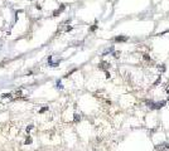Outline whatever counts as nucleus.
<instances>
[{
  "instance_id": "nucleus-1",
  "label": "nucleus",
  "mask_w": 169,
  "mask_h": 151,
  "mask_svg": "<svg viewBox=\"0 0 169 151\" xmlns=\"http://www.w3.org/2000/svg\"><path fill=\"white\" fill-rule=\"evenodd\" d=\"M168 149H169V144L168 142H163V144H159V145L155 146V150H158V151H165Z\"/></svg>"
},
{
  "instance_id": "nucleus-2",
  "label": "nucleus",
  "mask_w": 169,
  "mask_h": 151,
  "mask_svg": "<svg viewBox=\"0 0 169 151\" xmlns=\"http://www.w3.org/2000/svg\"><path fill=\"white\" fill-rule=\"evenodd\" d=\"M126 40H129L127 35H119V37L115 38V42H117V43H122V42H126Z\"/></svg>"
},
{
  "instance_id": "nucleus-3",
  "label": "nucleus",
  "mask_w": 169,
  "mask_h": 151,
  "mask_svg": "<svg viewBox=\"0 0 169 151\" xmlns=\"http://www.w3.org/2000/svg\"><path fill=\"white\" fill-rule=\"evenodd\" d=\"M143 58H144L145 62H148V63H150V62H152V58H150V55H149V54H147V53L143 55Z\"/></svg>"
},
{
  "instance_id": "nucleus-4",
  "label": "nucleus",
  "mask_w": 169,
  "mask_h": 151,
  "mask_svg": "<svg viewBox=\"0 0 169 151\" xmlns=\"http://www.w3.org/2000/svg\"><path fill=\"white\" fill-rule=\"evenodd\" d=\"M114 57H115V58H119V57H120V52H115V53H114Z\"/></svg>"
}]
</instances>
